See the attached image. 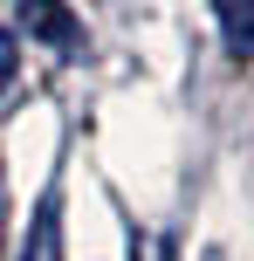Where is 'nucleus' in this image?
<instances>
[{"instance_id":"3","label":"nucleus","mask_w":254,"mask_h":261,"mask_svg":"<svg viewBox=\"0 0 254 261\" xmlns=\"http://www.w3.org/2000/svg\"><path fill=\"white\" fill-rule=\"evenodd\" d=\"M213 21H220V35H227V55L247 62L254 55V0H213Z\"/></svg>"},{"instance_id":"1","label":"nucleus","mask_w":254,"mask_h":261,"mask_svg":"<svg viewBox=\"0 0 254 261\" xmlns=\"http://www.w3.org/2000/svg\"><path fill=\"white\" fill-rule=\"evenodd\" d=\"M21 261H62V193H41L35 227H27V248Z\"/></svg>"},{"instance_id":"4","label":"nucleus","mask_w":254,"mask_h":261,"mask_svg":"<svg viewBox=\"0 0 254 261\" xmlns=\"http://www.w3.org/2000/svg\"><path fill=\"white\" fill-rule=\"evenodd\" d=\"M14 62H21V41H14V28H0V90L14 83Z\"/></svg>"},{"instance_id":"2","label":"nucleus","mask_w":254,"mask_h":261,"mask_svg":"<svg viewBox=\"0 0 254 261\" xmlns=\"http://www.w3.org/2000/svg\"><path fill=\"white\" fill-rule=\"evenodd\" d=\"M21 21H27V35H35V41H48V48H76V14H69V7L27 0V7H21Z\"/></svg>"}]
</instances>
